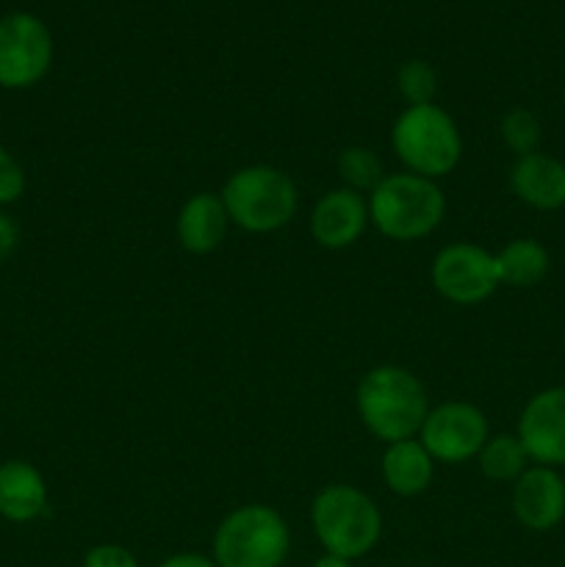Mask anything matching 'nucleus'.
<instances>
[{"label": "nucleus", "instance_id": "1", "mask_svg": "<svg viewBox=\"0 0 565 567\" xmlns=\"http://www.w3.org/2000/svg\"><path fill=\"white\" fill-rule=\"evenodd\" d=\"M355 402L366 430L386 446L419 435L430 413L427 391L419 377L391 363L366 371L363 380L358 382Z\"/></svg>", "mask_w": 565, "mask_h": 567}, {"label": "nucleus", "instance_id": "2", "mask_svg": "<svg viewBox=\"0 0 565 567\" xmlns=\"http://www.w3.org/2000/svg\"><path fill=\"white\" fill-rule=\"evenodd\" d=\"M310 524L325 554L355 563L374 551L382 535V515L369 493L352 485L321 487L310 504Z\"/></svg>", "mask_w": 565, "mask_h": 567}, {"label": "nucleus", "instance_id": "3", "mask_svg": "<svg viewBox=\"0 0 565 567\" xmlns=\"http://www.w3.org/2000/svg\"><path fill=\"white\" fill-rule=\"evenodd\" d=\"M446 214V197L430 177L413 172L386 175L369 194V221L391 241L430 236Z\"/></svg>", "mask_w": 565, "mask_h": 567}, {"label": "nucleus", "instance_id": "4", "mask_svg": "<svg viewBox=\"0 0 565 567\" xmlns=\"http://www.w3.org/2000/svg\"><path fill=\"white\" fill-rule=\"evenodd\" d=\"M227 219L247 233H275L294 219L299 205L297 183L269 164L244 166L222 186Z\"/></svg>", "mask_w": 565, "mask_h": 567}, {"label": "nucleus", "instance_id": "5", "mask_svg": "<svg viewBox=\"0 0 565 567\" xmlns=\"http://www.w3.org/2000/svg\"><path fill=\"white\" fill-rule=\"evenodd\" d=\"M288 548L286 518L269 504H244L216 526L210 557L219 567H282Z\"/></svg>", "mask_w": 565, "mask_h": 567}, {"label": "nucleus", "instance_id": "6", "mask_svg": "<svg viewBox=\"0 0 565 567\" xmlns=\"http://www.w3.org/2000/svg\"><path fill=\"white\" fill-rule=\"evenodd\" d=\"M391 144L408 172L430 181L449 175L463 155L458 122L438 103L408 105L393 122Z\"/></svg>", "mask_w": 565, "mask_h": 567}, {"label": "nucleus", "instance_id": "7", "mask_svg": "<svg viewBox=\"0 0 565 567\" xmlns=\"http://www.w3.org/2000/svg\"><path fill=\"white\" fill-rule=\"evenodd\" d=\"M432 286L452 305H480L502 286L496 255L476 244H449L432 260Z\"/></svg>", "mask_w": 565, "mask_h": 567}, {"label": "nucleus", "instance_id": "8", "mask_svg": "<svg viewBox=\"0 0 565 567\" xmlns=\"http://www.w3.org/2000/svg\"><path fill=\"white\" fill-rule=\"evenodd\" d=\"M53 61V37L33 14L0 20V86L28 89L42 81Z\"/></svg>", "mask_w": 565, "mask_h": 567}, {"label": "nucleus", "instance_id": "9", "mask_svg": "<svg viewBox=\"0 0 565 567\" xmlns=\"http://www.w3.org/2000/svg\"><path fill=\"white\" fill-rule=\"evenodd\" d=\"M487 419L476 404L469 402H443L427 413L424 424L419 430L421 446L430 452L435 463L458 465L465 460H474L485 441Z\"/></svg>", "mask_w": 565, "mask_h": 567}, {"label": "nucleus", "instance_id": "10", "mask_svg": "<svg viewBox=\"0 0 565 567\" xmlns=\"http://www.w3.org/2000/svg\"><path fill=\"white\" fill-rule=\"evenodd\" d=\"M518 441L526 457L546 468L565 465V388L535 393L521 410Z\"/></svg>", "mask_w": 565, "mask_h": 567}, {"label": "nucleus", "instance_id": "11", "mask_svg": "<svg viewBox=\"0 0 565 567\" xmlns=\"http://www.w3.org/2000/svg\"><path fill=\"white\" fill-rule=\"evenodd\" d=\"M513 513L524 529L548 532L565 518V480L554 468L535 465L513 482Z\"/></svg>", "mask_w": 565, "mask_h": 567}, {"label": "nucleus", "instance_id": "12", "mask_svg": "<svg viewBox=\"0 0 565 567\" xmlns=\"http://www.w3.org/2000/svg\"><path fill=\"white\" fill-rule=\"evenodd\" d=\"M369 225V199L352 188H332L310 210V233L325 249H347Z\"/></svg>", "mask_w": 565, "mask_h": 567}, {"label": "nucleus", "instance_id": "13", "mask_svg": "<svg viewBox=\"0 0 565 567\" xmlns=\"http://www.w3.org/2000/svg\"><path fill=\"white\" fill-rule=\"evenodd\" d=\"M510 188L524 205L535 210H557L565 205V164L546 153L515 158L510 169Z\"/></svg>", "mask_w": 565, "mask_h": 567}, {"label": "nucleus", "instance_id": "14", "mask_svg": "<svg viewBox=\"0 0 565 567\" xmlns=\"http://www.w3.org/2000/svg\"><path fill=\"white\" fill-rule=\"evenodd\" d=\"M230 219L219 194L199 192L183 203L177 214V241L186 252L208 255L219 249Z\"/></svg>", "mask_w": 565, "mask_h": 567}, {"label": "nucleus", "instance_id": "15", "mask_svg": "<svg viewBox=\"0 0 565 567\" xmlns=\"http://www.w3.org/2000/svg\"><path fill=\"white\" fill-rule=\"evenodd\" d=\"M48 507L44 476L25 460H6L0 465V515L11 524L37 520Z\"/></svg>", "mask_w": 565, "mask_h": 567}, {"label": "nucleus", "instance_id": "16", "mask_svg": "<svg viewBox=\"0 0 565 567\" xmlns=\"http://www.w3.org/2000/svg\"><path fill=\"white\" fill-rule=\"evenodd\" d=\"M382 482L391 493L397 496H421L427 487L432 485V476H435V460L430 457L424 446H421L419 437H410V441H397L388 443L386 452H382Z\"/></svg>", "mask_w": 565, "mask_h": 567}, {"label": "nucleus", "instance_id": "17", "mask_svg": "<svg viewBox=\"0 0 565 567\" xmlns=\"http://www.w3.org/2000/svg\"><path fill=\"white\" fill-rule=\"evenodd\" d=\"M496 266L502 286L532 288L543 282L552 260H548L546 247L541 241H535V238H515L507 247L499 249Z\"/></svg>", "mask_w": 565, "mask_h": 567}, {"label": "nucleus", "instance_id": "18", "mask_svg": "<svg viewBox=\"0 0 565 567\" xmlns=\"http://www.w3.org/2000/svg\"><path fill=\"white\" fill-rule=\"evenodd\" d=\"M482 476L491 482H515L526 471V449L521 446L518 435H493L476 454Z\"/></svg>", "mask_w": 565, "mask_h": 567}, {"label": "nucleus", "instance_id": "19", "mask_svg": "<svg viewBox=\"0 0 565 567\" xmlns=\"http://www.w3.org/2000/svg\"><path fill=\"white\" fill-rule=\"evenodd\" d=\"M338 175H341L343 188L371 194L386 177V169H382V161L377 158L374 150L352 144V147L341 150V155H338Z\"/></svg>", "mask_w": 565, "mask_h": 567}, {"label": "nucleus", "instance_id": "20", "mask_svg": "<svg viewBox=\"0 0 565 567\" xmlns=\"http://www.w3.org/2000/svg\"><path fill=\"white\" fill-rule=\"evenodd\" d=\"M499 133H502V142L507 144L510 153H515L518 158L537 153V147H541V122L530 109H510L502 116Z\"/></svg>", "mask_w": 565, "mask_h": 567}, {"label": "nucleus", "instance_id": "21", "mask_svg": "<svg viewBox=\"0 0 565 567\" xmlns=\"http://www.w3.org/2000/svg\"><path fill=\"white\" fill-rule=\"evenodd\" d=\"M397 86L408 105H430L438 94V72L427 61L410 59L399 66Z\"/></svg>", "mask_w": 565, "mask_h": 567}, {"label": "nucleus", "instance_id": "22", "mask_svg": "<svg viewBox=\"0 0 565 567\" xmlns=\"http://www.w3.org/2000/svg\"><path fill=\"white\" fill-rule=\"evenodd\" d=\"M22 192H25V172L9 150L0 147V205L17 203Z\"/></svg>", "mask_w": 565, "mask_h": 567}, {"label": "nucleus", "instance_id": "23", "mask_svg": "<svg viewBox=\"0 0 565 567\" xmlns=\"http://www.w3.org/2000/svg\"><path fill=\"white\" fill-rule=\"evenodd\" d=\"M81 567H142L133 551H127L120 543H100L83 554Z\"/></svg>", "mask_w": 565, "mask_h": 567}, {"label": "nucleus", "instance_id": "24", "mask_svg": "<svg viewBox=\"0 0 565 567\" xmlns=\"http://www.w3.org/2000/svg\"><path fill=\"white\" fill-rule=\"evenodd\" d=\"M17 241H20V230L11 221V216H6L0 210V264H6L11 258V252L17 249Z\"/></svg>", "mask_w": 565, "mask_h": 567}, {"label": "nucleus", "instance_id": "25", "mask_svg": "<svg viewBox=\"0 0 565 567\" xmlns=\"http://www.w3.org/2000/svg\"><path fill=\"white\" fill-rule=\"evenodd\" d=\"M158 567H219V565L214 563V557H205V554L181 551V554H172V557L161 559Z\"/></svg>", "mask_w": 565, "mask_h": 567}, {"label": "nucleus", "instance_id": "26", "mask_svg": "<svg viewBox=\"0 0 565 567\" xmlns=\"http://www.w3.org/2000/svg\"><path fill=\"white\" fill-rule=\"evenodd\" d=\"M310 567H352L349 559H341V557H332V554H321L319 559H316Z\"/></svg>", "mask_w": 565, "mask_h": 567}]
</instances>
